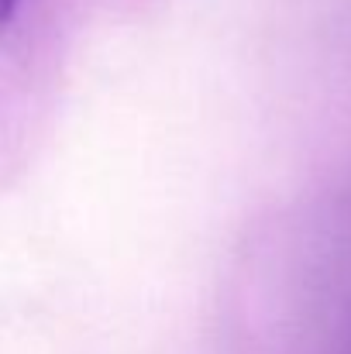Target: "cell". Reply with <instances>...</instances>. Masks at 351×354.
<instances>
[{
  "instance_id": "1",
  "label": "cell",
  "mask_w": 351,
  "mask_h": 354,
  "mask_svg": "<svg viewBox=\"0 0 351 354\" xmlns=\"http://www.w3.org/2000/svg\"><path fill=\"white\" fill-rule=\"evenodd\" d=\"M14 3H17V0H3V21H10V14H14Z\"/></svg>"
}]
</instances>
